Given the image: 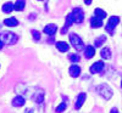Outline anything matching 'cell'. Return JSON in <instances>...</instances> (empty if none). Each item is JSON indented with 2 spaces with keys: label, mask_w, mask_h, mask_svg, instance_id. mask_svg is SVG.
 <instances>
[{
  "label": "cell",
  "mask_w": 122,
  "mask_h": 113,
  "mask_svg": "<svg viewBox=\"0 0 122 113\" xmlns=\"http://www.w3.org/2000/svg\"><path fill=\"white\" fill-rule=\"evenodd\" d=\"M0 40L6 45H14L18 40V37L12 32H3L0 34Z\"/></svg>",
  "instance_id": "1"
},
{
  "label": "cell",
  "mask_w": 122,
  "mask_h": 113,
  "mask_svg": "<svg viewBox=\"0 0 122 113\" xmlns=\"http://www.w3.org/2000/svg\"><path fill=\"white\" fill-rule=\"evenodd\" d=\"M97 91H98V94L105 100H109L112 96V90H111V88L106 84H101V85L97 86Z\"/></svg>",
  "instance_id": "2"
},
{
  "label": "cell",
  "mask_w": 122,
  "mask_h": 113,
  "mask_svg": "<svg viewBox=\"0 0 122 113\" xmlns=\"http://www.w3.org/2000/svg\"><path fill=\"white\" fill-rule=\"evenodd\" d=\"M70 42H71V44L73 45V47H75L77 51L86 50L84 44H83V42H82V39H81L77 34H75V33H71V34H70Z\"/></svg>",
  "instance_id": "3"
},
{
  "label": "cell",
  "mask_w": 122,
  "mask_h": 113,
  "mask_svg": "<svg viewBox=\"0 0 122 113\" xmlns=\"http://www.w3.org/2000/svg\"><path fill=\"white\" fill-rule=\"evenodd\" d=\"M118 22H120L118 16H112V17H110L109 21H107V23H106V26H105L106 32L110 33V34H112V33H114V29L116 28V26L118 24Z\"/></svg>",
  "instance_id": "4"
},
{
  "label": "cell",
  "mask_w": 122,
  "mask_h": 113,
  "mask_svg": "<svg viewBox=\"0 0 122 113\" xmlns=\"http://www.w3.org/2000/svg\"><path fill=\"white\" fill-rule=\"evenodd\" d=\"M71 14H72V16H73L75 23H82L83 22V19H84V12H83V10L81 9V7H75Z\"/></svg>",
  "instance_id": "5"
},
{
  "label": "cell",
  "mask_w": 122,
  "mask_h": 113,
  "mask_svg": "<svg viewBox=\"0 0 122 113\" xmlns=\"http://www.w3.org/2000/svg\"><path fill=\"white\" fill-rule=\"evenodd\" d=\"M105 68V65L103 61H97L93 65L90 66V73L92 74H97V73H101Z\"/></svg>",
  "instance_id": "6"
},
{
  "label": "cell",
  "mask_w": 122,
  "mask_h": 113,
  "mask_svg": "<svg viewBox=\"0 0 122 113\" xmlns=\"http://www.w3.org/2000/svg\"><path fill=\"white\" fill-rule=\"evenodd\" d=\"M86 99H87V95L84 94V92H81V94L77 96V99H76V102H75V108H76V109H79L81 107L83 106Z\"/></svg>",
  "instance_id": "7"
},
{
  "label": "cell",
  "mask_w": 122,
  "mask_h": 113,
  "mask_svg": "<svg viewBox=\"0 0 122 113\" xmlns=\"http://www.w3.org/2000/svg\"><path fill=\"white\" fill-rule=\"evenodd\" d=\"M56 30H57V27L54 23H50V24H48V26L44 27V33L48 34V35H50V37H54V34L56 33Z\"/></svg>",
  "instance_id": "8"
},
{
  "label": "cell",
  "mask_w": 122,
  "mask_h": 113,
  "mask_svg": "<svg viewBox=\"0 0 122 113\" xmlns=\"http://www.w3.org/2000/svg\"><path fill=\"white\" fill-rule=\"evenodd\" d=\"M68 72H70L71 77H73V78H77V77L81 75V68H79L77 65H72V66L70 67Z\"/></svg>",
  "instance_id": "9"
},
{
  "label": "cell",
  "mask_w": 122,
  "mask_h": 113,
  "mask_svg": "<svg viewBox=\"0 0 122 113\" xmlns=\"http://www.w3.org/2000/svg\"><path fill=\"white\" fill-rule=\"evenodd\" d=\"M90 26L93 27V28H99L103 26V19L99 18V17H92L90 18Z\"/></svg>",
  "instance_id": "10"
},
{
  "label": "cell",
  "mask_w": 122,
  "mask_h": 113,
  "mask_svg": "<svg viewBox=\"0 0 122 113\" xmlns=\"http://www.w3.org/2000/svg\"><path fill=\"white\" fill-rule=\"evenodd\" d=\"M25 99L21 96V95H18V96H16L14 100H12V106L14 107H21V106H23L25 105Z\"/></svg>",
  "instance_id": "11"
},
{
  "label": "cell",
  "mask_w": 122,
  "mask_h": 113,
  "mask_svg": "<svg viewBox=\"0 0 122 113\" xmlns=\"http://www.w3.org/2000/svg\"><path fill=\"white\" fill-rule=\"evenodd\" d=\"M94 55H95V49H94V46L88 45V46L86 47V50H84V56H86V58H92Z\"/></svg>",
  "instance_id": "12"
},
{
  "label": "cell",
  "mask_w": 122,
  "mask_h": 113,
  "mask_svg": "<svg viewBox=\"0 0 122 113\" xmlns=\"http://www.w3.org/2000/svg\"><path fill=\"white\" fill-rule=\"evenodd\" d=\"M55 45H56L57 50L61 51V52H66V51H68V49H70V46H68L67 43H65V42H57Z\"/></svg>",
  "instance_id": "13"
},
{
  "label": "cell",
  "mask_w": 122,
  "mask_h": 113,
  "mask_svg": "<svg viewBox=\"0 0 122 113\" xmlns=\"http://www.w3.org/2000/svg\"><path fill=\"white\" fill-rule=\"evenodd\" d=\"M4 23L9 27H16L18 26V21L15 18V17H10V18H5L4 19Z\"/></svg>",
  "instance_id": "14"
},
{
  "label": "cell",
  "mask_w": 122,
  "mask_h": 113,
  "mask_svg": "<svg viewBox=\"0 0 122 113\" xmlns=\"http://www.w3.org/2000/svg\"><path fill=\"white\" fill-rule=\"evenodd\" d=\"M12 10H15V4H12V3H5L4 5H3V11L5 12V14H10L12 11Z\"/></svg>",
  "instance_id": "15"
},
{
  "label": "cell",
  "mask_w": 122,
  "mask_h": 113,
  "mask_svg": "<svg viewBox=\"0 0 122 113\" xmlns=\"http://www.w3.org/2000/svg\"><path fill=\"white\" fill-rule=\"evenodd\" d=\"M100 55H101V57H103L104 60H109L111 57V51H110L109 47H104V49H101Z\"/></svg>",
  "instance_id": "16"
},
{
  "label": "cell",
  "mask_w": 122,
  "mask_h": 113,
  "mask_svg": "<svg viewBox=\"0 0 122 113\" xmlns=\"http://www.w3.org/2000/svg\"><path fill=\"white\" fill-rule=\"evenodd\" d=\"M25 6H26V1H23V0H18V1L15 3V10H17V11H23Z\"/></svg>",
  "instance_id": "17"
},
{
  "label": "cell",
  "mask_w": 122,
  "mask_h": 113,
  "mask_svg": "<svg viewBox=\"0 0 122 113\" xmlns=\"http://www.w3.org/2000/svg\"><path fill=\"white\" fill-rule=\"evenodd\" d=\"M94 14H95V17H99V18H106V12L104 11V10L101 9H95L94 10Z\"/></svg>",
  "instance_id": "18"
},
{
  "label": "cell",
  "mask_w": 122,
  "mask_h": 113,
  "mask_svg": "<svg viewBox=\"0 0 122 113\" xmlns=\"http://www.w3.org/2000/svg\"><path fill=\"white\" fill-rule=\"evenodd\" d=\"M44 100V91H39V94L37 92V94L34 95V101L37 102V104H42Z\"/></svg>",
  "instance_id": "19"
},
{
  "label": "cell",
  "mask_w": 122,
  "mask_h": 113,
  "mask_svg": "<svg viewBox=\"0 0 122 113\" xmlns=\"http://www.w3.org/2000/svg\"><path fill=\"white\" fill-rule=\"evenodd\" d=\"M105 40H106V35H100L99 38H97L95 39V46L97 47H99V46H101V45H103L104 44V42H105Z\"/></svg>",
  "instance_id": "20"
},
{
  "label": "cell",
  "mask_w": 122,
  "mask_h": 113,
  "mask_svg": "<svg viewBox=\"0 0 122 113\" xmlns=\"http://www.w3.org/2000/svg\"><path fill=\"white\" fill-rule=\"evenodd\" d=\"M72 23H75V21H73V16H72V14H68L67 15V17H66V22H65V28H68Z\"/></svg>",
  "instance_id": "21"
},
{
  "label": "cell",
  "mask_w": 122,
  "mask_h": 113,
  "mask_svg": "<svg viewBox=\"0 0 122 113\" xmlns=\"http://www.w3.org/2000/svg\"><path fill=\"white\" fill-rule=\"evenodd\" d=\"M67 107V104L66 102H61V104L56 107V113H61V112H64Z\"/></svg>",
  "instance_id": "22"
},
{
  "label": "cell",
  "mask_w": 122,
  "mask_h": 113,
  "mask_svg": "<svg viewBox=\"0 0 122 113\" xmlns=\"http://www.w3.org/2000/svg\"><path fill=\"white\" fill-rule=\"evenodd\" d=\"M68 58H70V61H71L72 63H77L78 61H79V56L76 55V54H71V55L68 56Z\"/></svg>",
  "instance_id": "23"
},
{
  "label": "cell",
  "mask_w": 122,
  "mask_h": 113,
  "mask_svg": "<svg viewBox=\"0 0 122 113\" xmlns=\"http://www.w3.org/2000/svg\"><path fill=\"white\" fill-rule=\"evenodd\" d=\"M32 35H33V38H34V40H39L40 39V33L38 32V30H32Z\"/></svg>",
  "instance_id": "24"
},
{
  "label": "cell",
  "mask_w": 122,
  "mask_h": 113,
  "mask_svg": "<svg viewBox=\"0 0 122 113\" xmlns=\"http://www.w3.org/2000/svg\"><path fill=\"white\" fill-rule=\"evenodd\" d=\"M110 113H118V111H117V108H112Z\"/></svg>",
  "instance_id": "25"
},
{
  "label": "cell",
  "mask_w": 122,
  "mask_h": 113,
  "mask_svg": "<svg viewBox=\"0 0 122 113\" xmlns=\"http://www.w3.org/2000/svg\"><path fill=\"white\" fill-rule=\"evenodd\" d=\"M84 3H86L87 5H90V4H92V0H86V1H84Z\"/></svg>",
  "instance_id": "26"
},
{
  "label": "cell",
  "mask_w": 122,
  "mask_h": 113,
  "mask_svg": "<svg viewBox=\"0 0 122 113\" xmlns=\"http://www.w3.org/2000/svg\"><path fill=\"white\" fill-rule=\"evenodd\" d=\"M3 45H4V43L1 42V40H0V50H1V49H3Z\"/></svg>",
  "instance_id": "27"
},
{
  "label": "cell",
  "mask_w": 122,
  "mask_h": 113,
  "mask_svg": "<svg viewBox=\"0 0 122 113\" xmlns=\"http://www.w3.org/2000/svg\"><path fill=\"white\" fill-rule=\"evenodd\" d=\"M121 88H122V81H121Z\"/></svg>",
  "instance_id": "28"
}]
</instances>
